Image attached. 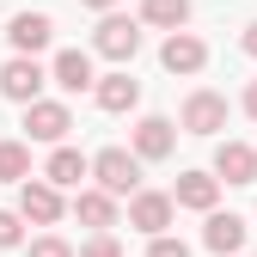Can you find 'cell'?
I'll return each mask as SVG.
<instances>
[{
    "label": "cell",
    "instance_id": "30bf717a",
    "mask_svg": "<svg viewBox=\"0 0 257 257\" xmlns=\"http://www.w3.org/2000/svg\"><path fill=\"white\" fill-rule=\"evenodd\" d=\"M214 196H220V178L214 172H184L172 184V202L178 208H196V214H214Z\"/></svg>",
    "mask_w": 257,
    "mask_h": 257
},
{
    "label": "cell",
    "instance_id": "d6986e66",
    "mask_svg": "<svg viewBox=\"0 0 257 257\" xmlns=\"http://www.w3.org/2000/svg\"><path fill=\"white\" fill-rule=\"evenodd\" d=\"M0 184H31V147L0 141Z\"/></svg>",
    "mask_w": 257,
    "mask_h": 257
},
{
    "label": "cell",
    "instance_id": "6da1fadb",
    "mask_svg": "<svg viewBox=\"0 0 257 257\" xmlns=\"http://www.w3.org/2000/svg\"><path fill=\"white\" fill-rule=\"evenodd\" d=\"M92 178H98L104 196H141V159L128 147H104L92 159Z\"/></svg>",
    "mask_w": 257,
    "mask_h": 257
},
{
    "label": "cell",
    "instance_id": "ffe728a7",
    "mask_svg": "<svg viewBox=\"0 0 257 257\" xmlns=\"http://www.w3.org/2000/svg\"><path fill=\"white\" fill-rule=\"evenodd\" d=\"M25 214H13V208H0V251H13L19 239H25V227H19Z\"/></svg>",
    "mask_w": 257,
    "mask_h": 257
},
{
    "label": "cell",
    "instance_id": "484cf974",
    "mask_svg": "<svg viewBox=\"0 0 257 257\" xmlns=\"http://www.w3.org/2000/svg\"><path fill=\"white\" fill-rule=\"evenodd\" d=\"M80 7H92V13H116V0H80Z\"/></svg>",
    "mask_w": 257,
    "mask_h": 257
},
{
    "label": "cell",
    "instance_id": "d4e9b609",
    "mask_svg": "<svg viewBox=\"0 0 257 257\" xmlns=\"http://www.w3.org/2000/svg\"><path fill=\"white\" fill-rule=\"evenodd\" d=\"M245 116H251V122H257V80H251V86H245Z\"/></svg>",
    "mask_w": 257,
    "mask_h": 257
},
{
    "label": "cell",
    "instance_id": "3957f363",
    "mask_svg": "<svg viewBox=\"0 0 257 257\" xmlns=\"http://www.w3.org/2000/svg\"><path fill=\"white\" fill-rule=\"evenodd\" d=\"M92 49L110 55V61H135V49H141V25L122 19V13H104L98 31H92Z\"/></svg>",
    "mask_w": 257,
    "mask_h": 257
},
{
    "label": "cell",
    "instance_id": "e0dca14e",
    "mask_svg": "<svg viewBox=\"0 0 257 257\" xmlns=\"http://www.w3.org/2000/svg\"><path fill=\"white\" fill-rule=\"evenodd\" d=\"M74 214L86 220L92 233H110V227H116V196H104V190L92 184V190H80V196H74Z\"/></svg>",
    "mask_w": 257,
    "mask_h": 257
},
{
    "label": "cell",
    "instance_id": "4fadbf2b",
    "mask_svg": "<svg viewBox=\"0 0 257 257\" xmlns=\"http://www.w3.org/2000/svg\"><path fill=\"white\" fill-rule=\"evenodd\" d=\"M202 245H208L214 257H239V251H245V220L214 208V214H208V227H202Z\"/></svg>",
    "mask_w": 257,
    "mask_h": 257
},
{
    "label": "cell",
    "instance_id": "2e32d148",
    "mask_svg": "<svg viewBox=\"0 0 257 257\" xmlns=\"http://www.w3.org/2000/svg\"><path fill=\"white\" fill-rule=\"evenodd\" d=\"M172 147H178V128L166 116H141L135 122V159H166Z\"/></svg>",
    "mask_w": 257,
    "mask_h": 257
},
{
    "label": "cell",
    "instance_id": "cb8c5ba5",
    "mask_svg": "<svg viewBox=\"0 0 257 257\" xmlns=\"http://www.w3.org/2000/svg\"><path fill=\"white\" fill-rule=\"evenodd\" d=\"M239 49H245V55H251V61H257V19H251V25H245V37H239Z\"/></svg>",
    "mask_w": 257,
    "mask_h": 257
},
{
    "label": "cell",
    "instance_id": "52a82bcc",
    "mask_svg": "<svg viewBox=\"0 0 257 257\" xmlns=\"http://www.w3.org/2000/svg\"><path fill=\"white\" fill-rule=\"evenodd\" d=\"M43 80H49V74H43L31 55H13L7 68H0V92H7L13 104H37V98H43Z\"/></svg>",
    "mask_w": 257,
    "mask_h": 257
},
{
    "label": "cell",
    "instance_id": "9c48e42d",
    "mask_svg": "<svg viewBox=\"0 0 257 257\" xmlns=\"http://www.w3.org/2000/svg\"><path fill=\"white\" fill-rule=\"evenodd\" d=\"M7 37H13V49H19V55H31V61H37V49H49V37H55V19L25 7V13H13Z\"/></svg>",
    "mask_w": 257,
    "mask_h": 257
},
{
    "label": "cell",
    "instance_id": "8992f818",
    "mask_svg": "<svg viewBox=\"0 0 257 257\" xmlns=\"http://www.w3.org/2000/svg\"><path fill=\"white\" fill-rule=\"evenodd\" d=\"M159 68L166 74H202L208 68V43L196 37V31H172L166 49H159Z\"/></svg>",
    "mask_w": 257,
    "mask_h": 257
},
{
    "label": "cell",
    "instance_id": "5b68a950",
    "mask_svg": "<svg viewBox=\"0 0 257 257\" xmlns=\"http://www.w3.org/2000/svg\"><path fill=\"white\" fill-rule=\"evenodd\" d=\"M178 122H184V135H220L227 128V98L220 92H190Z\"/></svg>",
    "mask_w": 257,
    "mask_h": 257
},
{
    "label": "cell",
    "instance_id": "ac0fdd59",
    "mask_svg": "<svg viewBox=\"0 0 257 257\" xmlns=\"http://www.w3.org/2000/svg\"><path fill=\"white\" fill-rule=\"evenodd\" d=\"M141 19L159 31H184L190 25V0H141Z\"/></svg>",
    "mask_w": 257,
    "mask_h": 257
},
{
    "label": "cell",
    "instance_id": "44dd1931",
    "mask_svg": "<svg viewBox=\"0 0 257 257\" xmlns=\"http://www.w3.org/2000/svg\"><path fill=\"white\" fill-rule=\"evenodd\" d=\"M31 257H74V245L55 239V233H43V239H31Z\"/></svg>",
    "mask_w": 257,
    "mask_h": 257
},
{
    "label": "cell",
    "instance_id": "5bb4252c",
    "mask_svg": "<svg viewBox=\"0 0 257 257\" xmlns=\"http://www.w3.org/2000/svg\"><path fill=\"white\" fill-rule=\"evenodd\" d=\"M92 98H98V110L122 116V110H135V104H141V80H128V74H104L98 86H92Z\"/></svg>",
    "mask_w": 257,
    "mask_h": 257
},
{
    "label": "cell",
    "instance_id": "7c38bea8",
    "mask_svg": "<svg viewBox=\"0 0 257 257\" xmlns=\"http://www.w3.org/2000/svg\"><path fill=\"white\" fill-rule=\"evenodd\" d=\"M80 178H92V159H86L80 147H55L49 166H43V184H55V190H80Z\"/></svg>",
    "mask_w": 257,
    "mask_h": 257
},
{
    "label": "cell",
    "instance_id": "603a6c76",
    "mask_svg": "<svg viewBox=\"0 0 257 257\" xmlns=\"http://www.w3.org/2000/svg\"><path fill=\"white\" fill-rule=\"evenodd\" d=\"M147 257H190V245L166 233V239H153V245H147Z\"/></svg>",
    "mask_w": 257,
    "mask_h": 257
},
{
    "label": "cell",
    "instance_id": "7402d4cb",
    "mask_svg": "<svg viewBox=\"0 0 257 257\" xmlns=\"http://www.w3.org/2000/svg\"><path fill=\"white\" fill-rule=\"evenodd\" d=\"M80 257H122V245H116L110 233H92V239L80 245Z\"/></svg>",
    "mask_w": 257,
    "mask_h": 257
},
{
    "label": "cell",
    "instance_id": "ba28073f",
    "mask_svg": "<svg viewBox=\"0 0 257 257\" xmlns=\"http://www.w3.org/2000/svg\"><path fill=\"white\" fill-rule=\"evenodd\" d=\"M19 214H25V220H37V227H55V220L68 214V202H61V190H55V184L31 178V184L19 190Z\"/></svg>",
    "mask_w": 257,
    "mask_h": 257
},
{
    "label": "cell",
    "instance_id": "9a60e30c",
    "mask_svg": "<svg viewBox=\"0 0 257 257\" xmlns=\"http://www.w3.org/2000/svg\"><path fill=\"white\" fill-rule=\"evenodd\" d=\"M49 80H55L61 92H86V86H98V74H92V55H86V49H61L55 68H49Z\"/></svg>",
    "mask_w": 257,
    "mask_h": 257
},
{
    "label": "cell",
    "instance_id": "8fae6325",
    "mask_svg": "<svg viewBox=\"0 0 257 257\" xmlns=\"http://www.w3.org/2000/svg\"><path fill=\"white\" fill-rule=\"evenodd\" d=\"M214 178H227V184H257V147L220 141V147H214Z\"/></svg>",
    "mask_w": 257,
    "mask_h": 257
},
{
    "label": "cell",
    "instance_id": "7a4b0ae2",
    "mask_svg": "<svg viewBox=\"0 0 257 257\" xmlns=\"http://www.w3.org/2000/svg\"><path fill=\"white\" fill-rule=\"evenodd\" d=\"M68 128H74V110L61 104V98H37V104H25V135H31V141L61 147V141H68Z\"/></svg>",
    "mask_w": 257,
    "mask_h": 257
},
{
    "label": "cell",
    "instance_id": "277c9868",
    "mask_svg": "<svg viewBox=\"0 0 257 257\" xmlns=\"http://www.w3.org/2000/svg\"><path fill=\"white\" fill-rule=\"evenodd\" d=\"M172 196L166 190H141V196H128V227H141L147 239H166V227H172Z\"/></svg>",
    "mask_w": 257,
    "mask_h": 257
}]
</instances>
